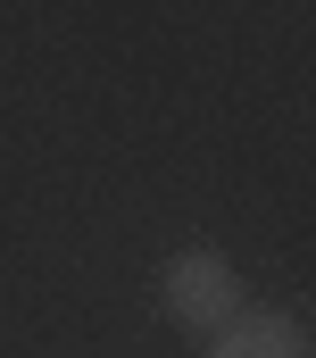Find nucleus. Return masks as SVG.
I'll list each match as a JSON object with an SVG mask.
<instances>
[{
	"label": "nucleus",
	"instance_id": "f257e3e1",
	"mask_svg": "<svg viewBox=\"0 0 316 358\" xmlns=\"http://www.w3.org/2000/svg\"><path fill=\"white\" fill-rule=\"evenodd\" d=\"M158 308H166V325L217 342V334L241 317V275H234V259H225V250H175V259L158 267Z\"/></svg>",
	"mask_w": 316,
	"mask_h": 358
},
{
	"label": "nucleus",
	"instance_id": "f03ea898",
	"mask_svg": "<svg viewBox=\"0 0 316 358\" xmlns=\"http://www.w3.org/2000/svg\"><path fill=\"white\" fill-rule=\"evenodd\" d=\"M200 358H316V325L292 308H241Z\"/></svg>",
	"mask_w": 316,
	"mask_h": 358
}]
</instances>
